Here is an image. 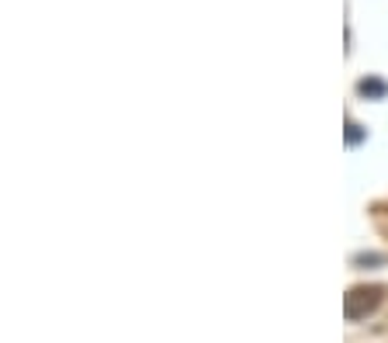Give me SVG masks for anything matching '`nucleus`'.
Masks as SVG:
<instances>
[{"label":"nucleus","mask_w":388,"mask_h":343,"mask_svg":"<svg viewBox=\"0 0 388 343\" xmlns=\"http://www.w3.org/2000/svg\"><path fill=\"white\" fill-rule=\"evenodd\" d=\"M385 302V288L381 284H371V288H350L347 295H344V316L354 322V319H364V316H371L378 305Z\"/></svg>","instance_id":"f257e3e1"},{"label":"nucleus","mask_w":388,"mask_h":343,"mask_svg":"<svg viewBox=\"0 0 388 343\" xmlns=\"http://www.w3.org/2000/svg\"><path fill=\"white\" fill-rule=\"evenodd\" d=\"M357 94H361V97H371V101H385V97H388V84L378 80V77H364V80L357 84Z\"/></svg>","instance_id":"f03ea898"},{"label":"nucleus","mask_w":388,"mask_h":343,"mask_svg":"<svg viewBox=\"0 0 388 343\" xmlns=\"http://www.w3.org/2000/svg\"><path fill=\"white\" fill-rule=\"evenodd\" d=\"M371 264H388L385 253H357L354 257V267H371Z\"/></svg>","instance_id":"7ed1b4c3"},{"label":"nucleus","mask_w":388,"mask_h":343,"mask_svg":"<svg viewBox=\"0 0 388 343\" xmlns=\"http://www.w3.org/2000/svg\"><path fill=\"white\" fill-rule=\"evenodd\" d=\"M357 142H364V129L350 118V122H347V146H357Z\"/></svg>","instance_id":"20e7f679"}]
</instances>
